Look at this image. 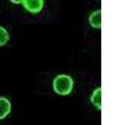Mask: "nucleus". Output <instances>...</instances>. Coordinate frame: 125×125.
Segmentation results:
<instances>
[{"mask_svg":"<svg viewBox=\"0 0 125 125\" xmlns=\"http://www.w3.org/2000/svg\"><path fill=\"white\" fill-rule=\"evenodd\" d=\"M89 23L93 28L95 29H100L101 28V10H95L94 13L90 14L89 16Z\"/></svg>","mask_w":125,"mask_h":125,"instance_id":"obj_4","label":"nucleus"},{"mask_svg":"<svg viewBox=\"0 0 125 125\" xmlns=\"http://www.w3.org/2000/svg\"><path fill=\"white\" fill-rule=\"evenodd\" d=\"M11 3H14V4H21V0H11Z\"/></svg>","mask_w":125,"mask_h":125,"instance_id":"obj_7","label":"nucleus"},{"mask_svg":"<svg viewBox=\"0 0 125 125\" xmlns=\"http://www.w3.org/2000/svg\"><path fill=\"white\" fill-rule=\"evenodd\" d=\"M21 4L24 5V8L28 11L33 13V14H38L44 8L43 0H24V1H21Z\"/></svg>","mask_w":125,"mask_h":125,"instance_id":"obj_2","label":"nucleus"},{"mask_svg":"<svg viewBox=\"0 0 125 125\" xmlns=\"http://www.w3.org/2000/svg\"><path fill=\"white\" fill-rule=\"evenodd\" d=\"M73 86H74L73 79L70 75H66V74L58 75L53 81V89L58 95H62V96L69 95L73 90Z\"/></svg>","mask_w":125,"mask_h":125,"instance_id":"obj_1","label":"nucleus"},{"mask_svg":"<svg viewBox=\"0 0 125 125\" xmlns=\"http://www.w3.org/2000/svg\"><path fill=\"white\" fill-rule=\"evenodd\" d=\"M91 103L95 108L101 110V88H98L94 90L93 95H91Z\"/></svg>","mask_w":125,"mask_h":125,"instance_id":"obj_5","label":"nucleus"},{"mask_svg":"<svg viewBox=\"0 0 125 125\" xmlns=\"http://www.w3.org/2000/svg\"><path fill=\"white\" fill-rule=\"evenodd\" d=\"M9 41V33L8 30L4 29L3 26H0V46H4Z\"/></svg>","mask_w":125,"mask_h":125,"instance_id":"obj_6","label":"nucleus"},{"mask_svg":"<svg viewBox=\"0 0 125 125\" xmlns=\"http://www.w3.org/2000/svg\"><path fill=\"white\" fill-rule=\"evenodd\" d=\"M10 110H11V103L6 98L0 96V120L6 118L9 115Z\"/></svg>","mask_w":125,"mask_h":125,"instance_id":"obj_3","label":"nucleus"}]
</instances>
